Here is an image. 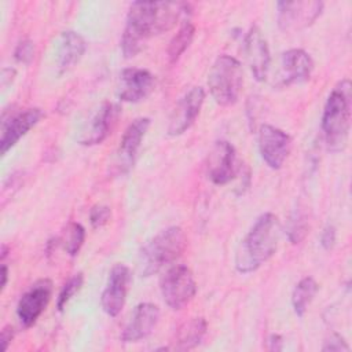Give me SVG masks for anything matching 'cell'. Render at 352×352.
Wrapping results in <instances>:
<instances>
[{"label":"cell","mask_w":352,"mask_h":352,"mask_svg":"<svg viewBox=\"0 0 352 352\" xmlns=\"http://www.w3.org/2000/svg\"><path fill=\"white\" fill-rule=\"evenodd\" d=\"M278 25L283 32H294L311 26L322 14V1H279Z\"/></svg>","instance_id":"ba28073f"},{"label":"cell","mask_w":352,"mask_h":352,"mask_svg":"<svg viewBox=\"0 0 352 352\" xmlns=\"http://www.w3.org/2000/svg\"><path fill=\"white\" fill-rule=\"evenodd\" d=\"M187 245V238L180 227H168L154 235L139 252L138 268L144 278L157 274L165 265L177 260Z\"/></svg>","instance_id":"277c9868"},{"label":"cell","mask_w":352,"mask_h":352,"mask_svg":"<svg viewBox=\"0 0 352 352\" xmlns=\"http://www.w3.org/2000/svg\"><path fill=\"white\" fill-rule=\"evenodd\" d=\"M243 84V70L238 59L231 55H220L210 67L208 85L212 98L220 106L234 104Z\"/></svg>","instance_id":"5b68a950"},{"label":"cell","mask_w":352,"mask_h":352,"mask_svg":"<svg viewBox=\"0 0 352 352\" xmlns=\"http://www.w3.org/2000/svg\"><path fill=\"white\" fill-rule=\"evenodd\" d=\"M236 175V155L234 146L227 140H217L208 157V176L217 184L230 183Z\"/></svg>","instance_id":"5bb4252c"},{"label":"cell","mask_w":352,"mask_h":352,"mask_svg":"<svg viewBox=\"0 0 352 352\" xmlns=\"http://www.w3.org/2000/svg\"><path fill=\"white\" fill-rule=\"evenodd\" d=\"M243 52L249 69L257 81H264L270 69V48L258 26L253 25L243 38Z\"/></svg>","instance_id":"9a60e30c"},{"label":"cell","mask_w":352,"mask_h":352,"mask_svg":"<svg viewBox=\"0 0 352 352\" xmlns=\"http://www.w3.org/2000/svg\"><path fill=\"white\" fill-rule=\"evenodd\" d=\"M160 290L165 304L177 311L194 298L197 283L190 268L186 265H173L161 276Z\"/></svg>","instance_id":"8992f818"},{"label":"cell","mask_w":352,"mask_h":352,"mask_svg":"<svg viewBox=\"0 0 352 352\" xmlns=\"http://www.w3.org/2000/svg\"><path fill=\"white\" fill-rule=\"evenodd\" d=\"M322 351L323 352H327V351H330V352L331 351H349V346L340 334L333 333L324 340Z\"/></svg>","instance_id":"f1b7e54d"},{"label":"cell","mask_w":352,"mask_h":352,"mask_svg":"<svg viewBox=\"0 0 352 352\" xmlns=\"http://www.w3.org/2000/svg\"><path fill=\"white\" fill-rule=\"evenodd\" d=\"M205 100V91L201 87H192L188 89L176 103V107L173 109L169 125H168V133L170 136H179L184 133L197 120L201 107Z\"/></svg>","instance_id":"7c38bea8"},{"label":"cell","mask_w":352,"mask_h":352,"mask_svg":"<svg viewBox=\"0 0 352 352\" xmlns=\"http://www.w3.org/2000/svg\"><path fill=\"white\" fill-rule=\"evenodd\" d=\"M12 338H14V329L11 326L3 327V330L0 333V342H1V349L3 351H7Z\"/></svg>","instance_id":"4dcf8cb0"},{"label":"cell","mask_w":352,"mask_h":352,"mask_svg":"<svg viewBox=\"0 0 352 352\" xmlns=\"http://www.w3.org/2000/svg\"><path fill=\"white\" fill-rule=\"evenodd\" d=\"M7 280H8V268L6 264H3L1 265V292L6 289Z\"/></svg>","instance_id":"d6a6232c"},{"label":"cell","mask_w":352,"mask_h":352,"mask_svg":"<svg viewBox=\"0 0 352 352\" xmlns=\"http://www.w3.org/2000/svg\"><path fill=\"white\" fill-rule=\"evenodd\" d=\"M34 56V45L33 41L29 38H25L18 43L14 51V58L19 63H30Z\"/></svg>","instance_id":"4316f807"},{"label":"cell","mask_w":352,"mask_h":352,"mask_svg":"<svg viewBox=\"0 0 352 352\" xmlns=\"http://www.w3.org/2000/svg\"><path fill=\"white\" fill-rule=\"evenodd\" d=\"M352 87L349 80L340 81L330 92L323 114L322 131L326 144L331 151H340L346 146L351 128Z\"/></svg>","instance_id":"3957f363"},{"label":"cell","mask_w":352,"mask_h":352,"mask_svg":"<svg viewBox=\"0 0 352 352\" xmlns=\"http://www.w3.org/2000/svg\"><path fill=\"white\" fill-rule=\"evenodd\" d=\"M280 231V223L274 213L267 212L257 217L236 249V271L241 274H249L270 260L276 252Z\"/></svg>","instance_id":"7a4b0ae2"},{"label":"cell","mask_w":352,"mask_h":352,"mask_svg":"<svg viewBox=\"0 0 352 352\" xmlns=\"http://www.w3.org/2000/svg\"><path fill=\"white\" fill-rule=\"evenodd\" d=\"M316 292H318V283L312 276L302 278L294 286L292 293V305L297 316H304Z\"/></svg>","instance_id":"7402d4cb"},{"label":"cell","mask_w":352,"mask_h":352,"mask_svg":"<svg viewBox=\"0 0 352 352\" xmlns=\"http://www.w3.org/2000/svg\"><path fill=\"white\" fill-rule=\"evenodd\" d=\"M208 330L206 320L204 318H192L184 322L176 331L173 341V348L180 351H187L198 346Z\"/></svg>","instance_id":"44dd1931"},{"label":"cell","mask_w":352,"mask_h":352,"mask_svg":"<svg viewBox=\"0 0 352 352\" xmlns=\"http://www.w3.org/2000/svg\"><path fill=\"white\" fill-rule=\"evenodd\" d=\"M132 275L125 264H116L109 272L106 287L100 296V305L106 315L117 316L126 301Z\"/></svg>","instance_id":"9c48e42d"},{"label":"cell","mask_w":352,"mask_h":352,"mask_svg":"<svg viewBox=\"0 0 352 352\" xmlns=\"http://www.w3.org/2000/svg\"><path fill=\"white\" fill-rule=\"evenodd\" d=\"M292 148L290 136L272 125H261L258 131V150L261 158L271 169L282 168Z\"/></svg>","instance_id":"30bf717a"},{"label":"cell","mask_w":352,"mask_h":352,"mask_svg":"<svg viewBox=\"0 0 352 352\" xmlns=\"http://www.w3.org/2000/svg\"><path fill=\"white\" fill-rule=\"evenodd\" d=\"M195 34V26L190 19H183L177 33L172 37L168 45V59L170 63H176L184 51L190 47Z\"/></svg>","instance_id":"603a6c76"},{"label":"cell","mask_w":352,"mask_h":352,"mask_svg":"<svg viewBox=\"0 0 352 352\" xmlns=\"http://www.w3.org/2000/svg\"><path fill=\"white\" fill-rule=\"evenodd\" d=\"M160 320V308L153 302H140L135 307L121 333L124 342H136L153 333Z\"/></svg>","instance_id":"ac0fdd59"},{"label":"cell","mask_w":352,"mask_h":352,"mask_svg":"<svg viewBox=\"0 0 352 352\" xmlns=\"http://www.w3.org/2000/svg\"><path fill=\"white\" fill-rule=\"evenodd\" d=\"M336 238H337V232L334 226L329 224L324 227L322 235H320V245L324 250H330L333 249V246L336 245Z\"/></svg>","instance_id":"f546056e"},{"label":"cell","mask_w":352,"mask_h":352,"mask_svg":"<svg viewBox=\"0 0 352 352\" xmlns=\"http://www.w3.org/2000/svg\"><path fill=\"white\" fill-rule=\"evenodd\" d=\"M59 239L63 242L66 253L69 256H76L84 243L85 230L80 223H69L63 236Z\"/></svg>","instance_id":"cb8c5ba5"},{"label":"cell","mask_w":352,"mask_h":352,"mask_svg":"<svg viewBox=\"0 0 352 352\" xmlns=\"http://www.w3.org/2000/svg\"><path fill=\"white\" fill-rule=\"evenodd\" d=\"M111 210L106 205H95L89 212V221L94 228H100L110 220Z\"/></svg>","instance_id":"83f0119b"},{"label":"cell","mask_w":352,"mask_h":352,"mask_svg":"<svg viewBox=\"0 0 352 352\" xmlns=\"http://www.w3.org/2000/svg\"><path fill=\"white\" fill-rule=\"evenodd\" d=\"M82 282H84L82 274H76L63 285L56 301V307L59 311H62L66 307V304L70 301V298L81 289Z\"/></svg>","instance_id":"484cf974"},{"label":"cell","mask_w":352,"mask_h":352,"mask_svg":"<svg viewBox=\"0 0 352 352\" xmlns=\"http://www.w3.org/2000/svg\"><path fill=\"white\" fill-rule=\"evenodd\" d=\"M51 294L52 282L50 279H40L21 296L16 304V316L22 326L30 327L36 323L48 305Z\"/></svg>","instance_id":"8fae6325"},{"label":"cell","mask_w":352,"mask_h":352,"mask_svg":"<svg viewBox=\"0 0 352 352\" xmlns=\"http://www.w3.org/2000/svg\"><path fill=\"white\" fill-rule=\"evenodd\" d=\"M314 70V60L304 50H287L280 56V84L290 85L309 78Z\"/></svg>","instance_id":"d6986e66"},{"label":"cell","mask_w":352,"mask_h":352,"mask_svg":"<svg viewBox=\"0 0 352 352\" xmlns=\"http://www.w3.org/2000/svg\"><path fill=\"white\" fill-rule=\"evenodd\" d=\"M308 232V224L304 214L300 212H296L289 221L287 226V236L292 243H300Z\"/></svg>","instance_id":"d4e9b609"},{"label":"cell","mask_w":352,"mask_h":352,"mask_svg":"<svg viewBox=\"0 0 352 352\" xmlns=\"http://www.w3.org/2000/svg\"><path fill=\"white\" fill-rule=\"evenodd\" d=\"M44 113L38 107L26 109L23 111L10 114L8 118L3 117L1 122V139L0 151L4 155L11 147H14L18 140L25 136L41 118Z\"/></svg>","instance_id":"2e32d148"},{"label":"cell","mask_w":352,"mask_h":352,"mask_svg":"<svg viewBox=\"0 0 352 352\" xmlns=\"http://www.w3.org/2000/svg\"><path fill=\"white\" fill-rule=\"evenodd\" d=\"M154 76L139 67H128L120 73L117 95L120 100L136 103L146 99L154 89Z\"/></svg>","instance_id":"e0dca14e"},{"label":"cell","mask_w":352,"mask_h":352,"mask_svg":"<svg viewBox=\"0 0 352 352\" xmlns=\"http://www.w3.org/2000/svg\"><path fill=\"white\" fill-rule=\"evenodd\" d=\"M270 349L271 351H280L283 348V341L282 337L279 334H272L270 337Z\"/></svg>","instance_id":"1f68e13d"},{"label":"cell","mask_w":352,"mask_h":352,"mask_svg":"<svg viewBox=\"0 0 352 352\" xmlns=\"http://www.w3.org/2000/svg\"><path fill=\"white\" fill-rule=\"evenodd\" d=\"M87 50V43L84 37L73 30L63 32L59 38L58 52H56V65L60 73L69 72L73 69L82 58Z\"/></svg>","instance_id":"ffe728a7"},{"label":"cell","mask_w":352,"mask_h":352,"mask_svg":"<svg viewBox=\"0 0 352 352\" xmlns=\"http://www.w3.org/2000/svg\"><path fill=\"white\" fill-rule=\"evenodd\" d=\"M187 6L170 1H133L129 6L125 29L121 36V51L125 58L136 56L153 34L172 29L177 19L187 14Z\"/></svg>","instance_id":"6da1fadb"},{"label":"cell","mask_w":352,"mask_h":352,"mask_svg":"<svg viewBox=\"0 0 352 352\" xmlns=\"http://www.w3.org/2000/svg\"><path fill=\"white\" fill-rule=\"evenodd\" d=\"M148 126L150 118L139 117L135 118L124 131L116 157V168L118 173H125L133 166Z\"/></svg>","instance_id":"4fadbf2b"},{"label":"cell","mask_w":352,"mask_h":352,"mask_svg":"<svg viewBox=\"0 0 352 352\" xmlns=\"http://www.w3.org/2000/svg\"><path fill=\"white\" fill-rule=\"evenodd\" d=\"M120 107L109 100L102 102L88 117L81 126L77 143L81 146H96L100 144L110 133L116 120L118 117Z\"/></svg>","instance_id":"52a82bcc"}]
</instances>
